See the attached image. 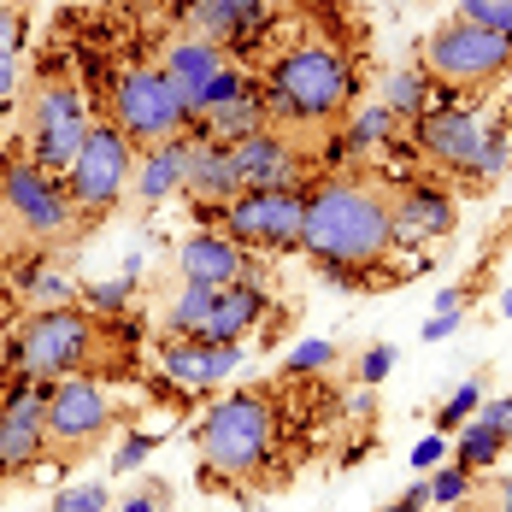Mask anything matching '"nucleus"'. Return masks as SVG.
<instances>
[{"mask_svg": "<svg viewBox=\"0 0 512 512\" xmlns=\"http://www.w3.org/2000/svg\"><path fill=\"white\" fill-rule=\"evenodd\" d=\"M301 254L348 259V265H383L395 254L389 230V189L359 177V171H330L307 183V218H301Z\"/></svg>", "mask_w": 512, "mask_h": 512, "instance_id": "obj_1", "label": "nucleus"}, {"mask_svg": "<svg viewBox=\"0 0 512 512\" xmlns=\"http://www.w3.org/2000/svg\"><path fill=\"white\" fill-rule=\"evenodd\" d=\"M259 95L271 124H330L359 106V65L336 42H301L271 59Z\"/></svg>", "mask_w": 512, "mask_h": 512, "instance_id": "obj_2", "label": "nucleus"}, {"mask_svg": "<svg viewBox=\"0 0 512 512\" xmlns=\"http://www.w3.org/2000/svg\"><path fill=\"white\" fill-rule=\"evenodd\" d=\"M271 442H277V407H271L265 389H236L195 424V448H201L206 477H224V483L254 477L259 465L271 460Z\"/></svg>", "mask_w": 512, "mask_h": 512, "instance_id": "obj_3", "label": "nucleus"}, {"mask_svg": "<svg viewBox=\"0 0 512 512\" xmlns=\"http://www.w3.org/2000/svg\"><path fill=\"white\" fill-rule=\"evenodd\" d=\"M95 342H101V318L89 307L30 312L12 336V371L36 377V383H59V377H71L95 359Z\"/></svg>", "mask_w": 512, "mask_h": 512, "instance_id": "obj_4", "label": "nucleus"}, {"mask_svg": "<svg viewBox=\"0 0 512 512\" xmlns=\"http://www.w3.org/2000/svg\"><path fill=\"white\" fill-rule=\"evenodd\" d=\"M89 124L95 118H89L83 89L71 77H59V71H42L30 101H24V159L53 171V177H65L77 148L89 142Z\"/></svg>", "mask_w": 512, "mask_h": 512, "instance_id": "obj_5", "label": "nucleus"}, {"mask_svg": "<svg viewBox=\"0 0 512 512\" xmlns=\"http://www.w3.org/2000/svg\"><path fill=\"white\" fill-rule=\"evenodd\" d=\"M418 65L442 89H489V83H501L512 71V42L483 30V24H471V18H448V24L430 30Z\"/></svg>", "mask_w": 512, "mask_h": 512, "instance_id": "obj_6", "label": "nucleus"}, {"mask_svg": "<svg viewBox=\"0 0 512 512\" xmlns=\"http://www.w3.org/2000/svg\"><path fill=\"white\" fill-rule=\"evenodd\" d=\"M130 171H136V142L112 118H95L89 142L77 148L71 171H65V195L77 206V218H106L130 195Z\"/></svg>", "mask_w": 512, "mask_h": 512, "instance_id": "obj_7", "label": "nucleus"}, {"mask_svg": "<svg viewBox=\"0 0 512 512\" xmlns=\"http://www.w3.org/2000/svg\"><path fill=\"white\" fill-rule=\"evenodd\" d=\"M0 206L12 212V224L24 230L30 248H48V242H65L77 230V206L65 195V177H53L30 159H6L0 165Z\"/></svg>", "mask_w": 512, "mask_h": 512, "instance_id": "obj_8", "label": "nucleus"}, {"mask_svg": "<svg viewBox=\"0 0 512 512\" xmlns=\"http://www.w3.org/2000/svg\"><path fill=\"white\" fill-rule=\"evenodd\" d=\"M301 218H307V183H289V189H242L236 201H224L218 230L236 248L295 254L301 248Z\"/></svg>", "mask_w": 512, "mask_h": 512, "instance_id": "obj_9", "label": "nucleus"}, {"mask_svg": "<svg viewBox=\"0 0 512 512\" xmlns=\"http://www.w3.org/2000/svg\"><path fill=\"white\" fill-rule=\"evenodd\" d=\"M112 124L136 142V148H148V142H165V136H177V130H189V106L183 95L165 83V71L159 65H124L118 77H112Z\"/></svg>", "mask_w": 512, "mask_h": 512, "instance_id": "obj_10", "label": "nucleus"}, {"mask_svg": "<svg viewBox=\"0 0 512 512\" xmlns=\"http://www.w3.org/2000/svg\"><path fill=\"white\" fill-rule=\"evenodd\" d=\"M489 118L477 112V106H424L418 118H412V148L424 159H436V165H448L454 177H465L477 159H483V148H489Z\"/></svg>", "mask_w": 512, "mask_h": 512, "instance_id": "obj_11", "label": "nucleus"}, {"mask_svg": "<svg viewBox=\"0 0 512 512\" xmlns=\"http://www.w3.org/2000/svg\"><path fill=\"white\" fill-rule=\"evenodd\" d=\"M106 424H112V401L95 377L71 371L48 389V448L83 454V448H95V436H106Z\"/></svg>", "mask_w": 512, "mask_h": 512, "instance_id": "obj_12", "label": "nucleus"}, {"mask_svg": "<svg viewBox=\"0 0 512 512\" xmlns=\"http://www.w3.org/2000/svg\"><path fill=\"white\" fill-rule=\"evenodd\" d=\"M48 389L36 377H18L0 401V477H18L48 454Z\"/></svg>", "mask_w": 512, "mask_h": 512, "instance_id": "obj_13", "label": "nucleus"}, {"mask_svg": "<svg viewBox=\"0 0 512 512\" xmlns=\"http://www.w3.org/2000/svg\"><path fill=\"white\" fill-rule=\"evenodd\" d=\"M454 224H460V206L436 183H407V189L389 195V230H395V248H407V254H424V248L448 242Z\"/></svg>", "mask_w": 512, "mask_h": 512, "instance_id": "obj_14", "label": "nucleus"}, {"mask_svg": "<svg viewBox=\"0 0 512 512\" xmlns=\"http://www.w3.org/2000/svg\"><path fill=\"white\" fill-rule=\"evenodd\" d=\"M236 171L242 189H289V183H312V159L301 154V142H289L277 124L254 130L248 142H236Z\"/></svg>", "mask_w": 512, "mask_h": 512, "instance_id": "obj_15", "label": "nucleus"}, {"mask_svg": "<svg viewBox=\"0 0 512 512\" xmlns=\"http://www.w3.org/2000/svg\"><path fill=\"white\" fill-rule=\"evenodd\" d=\"M177 271H183V283L224 289V283L248 277V248H236L224 230H189L177 242Z\"/></svg>", "mask_w": 512, "mask_h": 512, "instance_id": "obj_16", "label": "nucleus"}, {"mask_svg": "<svg viewBox=\"0 0 512 512\" xmlns=\"http://www.w3.org/2000/svg\"><path fill=\"white\" fill-rule=\"evenodd\" d=\"M271 312V289L259 277H236L212 295V312L206 324L195 330V342H242L248 330H259V318Z\"/></svg>", "mask_w": 512, "mask_h": 512, "instance_id": "obj_17", "label": "nucleus"}, {"mask_svg": "<svg viewBox=\"0 0 512 512\" xmlns=\"http://www.w3.org/2000/svg\"><path fill=\"white\" fill-rule=\"evenodd\" d=\"M183 195H189V206H224V201H236V195H242L236 148L195 136V142H189V165H183Z\"/></svg>", "mask_w": 512, "mask_h": 512, "instance_id": "obj_18", "label": "nucleus"}, {"mask_svg": "<svg viewBox=\"0 0 512 512\" xmlns=\"http://www.w3.org/2000/svg\"><path fill=\"white\" fill-rule=\"evenodd\" d=\"M189 130H177V136H165V142H148V148H136V171H130V195L142 206H159L171 201V195H183V165H189Z\"/></svg>", "mask_w": 512, "mask_h": 512, "instance_id": "obj_19", "label": "nucleus"}, {"mask_svg": "<svg viewBox=\"0 0 512 512\" xmlns=\"http://www.w3.org/2000/svg\"><path fill=\"white\" fill-rule=\"evenodd\" d=\"M183 18L195 24V36L218 42V48H254L271 12H265V0H189Z\"/></svg>", "mask_w": 512, "mask_h": 512, "instance_id": "obj_20", "label": "nucleus"}, {"mask_svg": "<svg viewBox=\"0 0 512 512\" xmlns=\"http://www.w3.org/2000/svg\"><path fill=\"white\" fill-rule=\"evenodd\" d=\"M224 65H230V59H224V48H218V42H206V36H177V42H165V59H159L165 83L183 95L189 118H195V106H201L206 83H212Z\"/></svg>", "mask_w": 512, "mask_h": 512, "instance_id": "obj_21", "label": "nucleus"}, {"mask_svg": "<svg viewBox=\"0 0 512 512\" xmlns=\"http://www.w3.org/2000/svg\"><path fill=\"white\" fill-rule=\"evenodd\" d=\"M271 124V112H265V95L248 89V95H236V101L224 106H206L189 118V136H206V142H224V148H236V142H248L254 130Z\"/></svg>", "mask_w": 512, "mask_h": 512, "instance_id": "obj_22", "label": "nucleus"}, {"mask_svg": "<svg viewBox=\"0 0 512 512\" xmlns=\"http://www.w3.org/2000/svg\"><path fill=\"white\" fill-rule=\"evenodd\" d=\"M18 59H24V6L0 0V106L18 101Z\"/></svg>", "mask_w": 512, "mask_h": 512, "instance_id": "obj_23", "label": "nucleus"}, {"mask_svg": "<svg viewBox=\"0 0 512 512\" xmlns=\"http://www.w3.org/2000/svg\"><path fill=\"white\" fill-rule=\"evenodd\" d=\"M501 454H507V436L489 418H471L454 430V465H465V471H489Z\"/></svg>", "mask_w": 512, "mask_h": 512, "instance_id": "obj_24", "label": "nucleus"}, {"mask_svg": "<svg viewBox=\"0 0 512 512\" xmlns=\"http://www.w3.org/2000/svg\"><path fill=\"white\" fill-rule=\"evenodd\" d=\"M159 365H165V377L177 389H212L206 383V342H195V336H165L159 342Z\"/></svg>", "mask_w": 512, "mask_h": 512, "instance_id": "obj_25", "label": "nucleus"}, {"mask_svg": "<svg viewBox=\"0 0 512 512\" xmlns=\"http://www.w3.org/2000/svg\"><path fill=\"white\" fill-rule=\"evenodd\" d=\"M395 124H401V118L383 101H359L354 112H348V148H354V159L371 154V148H383V142L395 136Z\"/></svg>", "mask_w": 512, "mask_h": 512, "instance_id": "obj_26", "label": "nucleus"}, {"mask_svg": "<svg viewBox=\"0 0 512 512\" xmlns=\"http://www.w3.org/2000/svg\"><path fill=\"white\" fill-rule=\"evenodd\" d=\"M77 283L65 277V271H48V265H30L24 271V301H30V312H48V307H77Z\"/></svg>", "mask_w": 512, "mask_h": 512, "instance_id": "obj_27", "label": "nucleus"}, {"mask_svg": "<svg viewBox=\"0 0 512 512\" xmlns=\"http://www.w3.org/2000/svg\"><path fill=\"white\" fill-rule=\"evenodd\" d=\"M212 295H218V289L183 283L177 301H171V312H165V336H195V330L206 324V312H212Z\"/></svg>", "mask_w": 512, "mask_h": 512, "instance_id": "obj_28", "label": "nucleus"}, {"mask_svg": "<svg viewBox=\"0 0 512 512\" xmlns=\"http://www.w3.org/2000/svg\"><path fill=\"white\" fill-rule=\"evenodd\" d=\"M424 95H430V77H424V65H407V71H395L389 77V89H383V106L395 112V118H418L424 112Z\"/></svg>", "mask_w": 512, "mask_h": 512, "instance_id": "obj_29", "label": "nucleus"}, {"mask_svg": "<svg viewBox=\"0 0 512 512\" xmlns=\"http://www.w3.org/2000/svg\"><path fill=\"white\" fill-rule=\"evenodd\" d=\"M130 301H136V277H106V283H89L83 289V307L95 312V318H124L130 312Z\"/></svg>", "mask_w": 512, "mask_h": 512, "instance_id": "obj_30", "label": "nucleus"}, {"mask_svg": "<svg viewBox=\"0 0 512 512\" xmlns=\"http://www.w3.org/2000/svg\"><path fill=\"white\" fill-rule=\"evenodd\" d=\"M507 165H512V130H507V124H495V130H489V148H483V159L465 171V183H477V189H483V183H495Z\"/></svg>", "mask_w": 512, "mask_h": 512, "instance_id": "obj_31", "label": "nucleus"}, {"mask_svg": "<svg viewBox=\"0 0 512 512\" xmlns=\"http://www.w3.org/2000/svg\"><path fill=\"white\" fill-rule=\"evenodd\" d=\"M477 407H483V383L471 377V383H460V389L442 401V412H436V430H442V436H454L465 418H477Z\"/></svg>", "mask_w": 512, "mask_h": 512, "instance_id": "obj_32", "label": "nucleus"}, {"mask_svg": "<svg viewBox=\"0 0 512 512\" xmlns=\"http://www.w3.org/2000/svg\"><path fill=\"white\" fill-rule=\"evenodd\" d=\"M330 365H336V348L312 336V342H295V348L283 354V377H318V371H330Z\"/></svg>", "mask_w": 512, "mask_h": 512, "instance_id": "obj_33", "label": "nucleus"}, {"mask_svg": "<svg viewBox=\"0 0 512 512\" xmlns=\"http://www.w3.org/2000/svg\"><path fill=\"white\" fill-rule=\"evenodd\" d=\"M454 6H460L454 18H471V24H483V30L512 42V0H454Z\"/></svg>", "mask_w": 512, "mask_h": 512, "instance_id": "obj_34", "label": "nucleus"}, {"mask_svg": "<svg viewBox=\"0 0 512 512\" xmlns=\"http://www.w3.org/2000/svg\"><path fill=\"white\" fill-rule=\"evenodd\" d=\"M106 483H65L59 495L48 501V512H106Z\"/></svg>", "mask_w": 512, "mask_h": 512, "instance_id": "obj_35", "label": "nucleus"}, {"mask_svg": "<svg viewBox=\"0 0 512 512\" xmlns=\"http://www.w3.org/2000/svg\"><path fill=\"white\" fill-rule=\"evenodd\" d=\"M471 477H477V471H465V465L436 471V477H430V501H436V507H460L465 495H471Z\"/></svg>", "mask_w": 512, "mask_h": 512, "instance_id": "obj_36", "label": "nucleus"}, {"mask_svg": "<svg viewBox=\"0 0 512 512\" xmlns=\"http://www.w3.org/2000/svg\"><path fill=\"white\" fill-rule=\"evenodd\" d=\"M242 371V342H206V383H230Z\"/></svg>", "mask_w": 512, "mask_h": 512, "instance_id": "obj_37", "label": "nucleus"}, {"mask_svg": "<svg viewBox=\"0 0 512 512\" xmlns=\"http://www.w3.org/2000/svg\"><path fill=\"white\" fill-rule=\"evenodd\" d=\"M159 448V436H142V430H130L124 442H118V454H112V471H136V465H148Z\"/></svg>", "mask_w": 512, "mask_h": 512, "instance_id": "obj_38", "label": "nucleus"}, {"mask_svg": "<svg viewBox=\"0 0 512 512\" xmlns=\"http://www.w3.org/2000/svg\"><path fill=\"white\" fill-rule=\"evenodd\" d=\"M389 371H395V348H383V342H377V348H365V354H359V365H354V377L365 383V389H377Z\"/></svg>", "mask_w": 512, "mask_h": 512, "instance_id": "obj_39", "label": "nucleus"}, {"mask_svg": "<svg viewBox=\"0 0 512 512\" xmlns=\"http://www.w3.org/2000/svg\"><path fill=\"white\" fill-rule=\"evenodd\" d=\"M442 460H448V436L442 430H430L424 442H412V471H436Z\"/></svg>", "mask_w": 512, "mask_h": 512, "instance_id": "obj_40", "label": "nucleus"}, {"mask_svg": "<svg viewBox=\"0 0 512 512\" xmlns=\"http://www.w3.org/2000/svg\"><path fill=\"white\" fill-rule=\"evenodd\" d=\"M460 324H465V307H454V312H436V318H424V330H418V336H424V342H448V336H454Z\"/></svg>", "mask_w": 512, "mask_h": 512, "instance_id": "obj_41", "label": "nucleus"}, {"mask_svg": "<svg viewBox=\"0 0 512 512\" xmlns=\"http://www.w3.org/2000/svg\"><path fill=\"white\" fill-rule=\"evenodd\" d=\"M477 418H489V424H495V430L512 442V395H501V401H483V407H477Z\"/></svg>", "mask_w": 512, "mask_h": 512, "instance_id": "obj_42", "label": "nucleus"}, {"mask_svg": "<svg viewBox=\"0 0 512 512\" xmlns=\"http://www.w3.org/2000/svg\"><path fill=\"white\" fill-rule=\"evenodd\" d=\"M454 307H465V289H454V283L436 289V312H454Z\"/></svg>", "mask_w": 512, "mask_h": 512, "instance_id": "obj_43", "label": "nucleus"}, {"mask_svg": "<svg viewBox=\"0 0 512 512\" xmlns=\"http://www.w3.org/2000/svg\"><path fill=\"white\" fill-rule=\"evenodd\" d=\"M118 512H159V501H154V495H130Z\"/></svg>", "mask_w": 512, "mask_h": 512, "instance_id": "obj_44", "label": "nucleus"}, {"mask_svg": "<svg viewBox=\"0 0 512 512\" xmlns=\"http://www.w3.org/2000/svg\"><path fill=\"white\" fill-rule=\"evenodd\" d=\"M377 512H424V507H418V501H407V495H401V501H389V507H377Z\"/></svg>", "mask_w": 512, "mask_h": 512, "instance_id": "obj_45", "label": "nucleus"}, {"mask_svg": "<svg viewBox=\"0 0 512 512\" xmlns=\"http://www.w3.org/2000/svg\"><path fill=\"white\" fill-rule=\"evenodd\" d=\"M501 512H512V477H501Z\"/></svg>", "mask_w": 512, "mask_h": 512, "instance_id": "obj_46", "label": "nucleus"}, {"mask_svg": "<svg viewBox=\"0 0 512 512\" xmlns=\"http://www.w3.org/2000/svg\"><path fill=\"white\" fill-rule=\"evenodd\" d=\"M501 312H507V318H512V283H507V289H501Z\"/></svg>", "mask_w": 512, "mask_h": 512, "instance_id": "obj_47", "label": "nucleus"}]
</instances>
